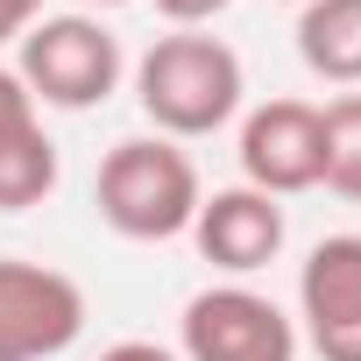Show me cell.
<instances>
[{"mask_svg":"<svg viewBox=\"0 0 361 361\" xmlns=\"http://www.w3.org/2000/svg\"><path fill=\"white\" fill-rule=\"evenodd\" d=\"M135 106L156 135L170 142H206L220 128L241 121L248 106V71H241V50L227 36H206V29H170L156 36L142 57H135Z\"/></svg>","mask_w":361,"mask_h":361,"instance_id":"6da1fadb","label":"cell"},{"mask_svg":"<svg viewBox=\"0 0 361 361\" xmlns=\"http://www.w3.org/2000/svg\"><path fill=\"white\" fill-rule=\"evenodd\" d=\"M199 163L185 142L170 135H128L99 156V177H92V206L99 220L121 234V241H177L192 234L199 220Z\"/></svg>","mask_w":361,"mask_h":361,"instance_id":"7a4b0ae2","label":"cell"},{"mask_svg":"<svg viewBox=\"0 0 361 361\" xmlns=\"http://www.w3.org/2000/svg\"><path fill=\"white\" fill-rule=\"evenodd\" d=\"M15 71L29 85L36 106H57V114H92L121 92L128 78V57H121V36L99 22V15H43L22 43H15Z\"/></svg>","mask_w":361,"mask_h":361,"instance_id":"3957f363","label":"cell"},{"mask_svg":"<svg viewBox=\"0 0 361 361\" xmlns=\"http://www.w3.org/2000/svg\"><path fill=\"white\" fill-rule=\"evenodd\" d=\"M298 319L255 283H206L185 298L177 361H298Z\"/></svg>","mask_w":361,"mask_h":361,"instance_id":"277c9868","label":"cell"},{"mask_svg":"<svg viewBox=\"0 0 361 361\" xmlns=\"http://www.w3.org/2000/svg\"><path fill=\"white\" fill-rule=\"evenodd\" d=\"M85 283L29 262V255H0V361H57L85 340Z\"/></svg>","mask_w":361,"mask_h":361,"instance_id":"5b68a950","label":"cell"},{"mask_svg":"<svg viewBox=\"0 0 361 361\" xmlns=\"http://www.w3.org/2000/svg\"><path fill=\"white\" fill-rule=\"evenodd\" d=\"M234 156H241V185L269 199L319 192L326 185V114L312 99H262L241 114Z\"/></svg>","mask_w":361,"mask_h":361,"instance_id":"8992f818","label":"cell"},{"mask_svg":"<svg viewBox=\"0 0 361 361\" xmlns=\"http://www.w3.org/2000/svg\"><path fill=\"white\" fill-rule=\"evenodd\" d=\"M298 340L319 361H361V234H326L298 269Z\"/></svg>","mask_w":361,"mask_h":361,"instance_id":"52a82bcc","label":"cell"},{"mask_svg":"<svg viewBox=\"0 0 361 361\" xmlns=\"http://www.w3.org/2000/svg\"><path fill=\"white\" fill-rule=\"evenodd\" d=\"M283 234H290V220H283V199H269V192H255V185H220V192H206L199 199V220H192V248L220 269V276H255V269H269L276 255H283Z\"/></svg>","mask_w":361,"mask_h":361,"instance_id":"ba28073f","label":"cell"},{"mask_svg":"<svg viewBox=\"0 0 361 361\" xmlns=\"http://www.w3.org/2000/svg\"><path fill=\"white\" fill-rule=\"evenodd\" d=\"M290 36H298V57L312 78L361 92V0H305Z\"/></svg>","mask_w":361,"mask_h":361,"instance_id":"9c48e42d","label":"cell"},{"mask_svg":"<svg viewBox=\"0 0 361 361\" xmlns=\"http://www.w3.org/2000/svg\"><path fill=\"white\" fill-rule=\"evenodd\" d=\"M57 177H64V156H57L50 128H43V121L15 128L8 142H0V213H29V206H43V199L57 192Z\"/></svg>","mask_w":361,"mask_h":361,"instance_id":"30bf717a","label":"cell"},{"mask_svg":"<svg viewBox=\"0 0 361 361\" xmlns=\"http://www.w3.org/2000/svg\"><path fill=\"white\" fill-rule=\"evenodd\" d=\"M319 114H326V192L361 206V92H340Z\"/></svg>","mask_w":361,"mask_h":361,"instance_id":"8fae6325","label":"cell"},{"mask_svg":"<svg viewBox=\"0 0 361 361\" xmlns=\"http://www.w3.org/2000/svg\"><path fill=\"white\" fill-rule=\"evenodd\" d=\"M29 121H43V106L29 99V85H22L15 64H0V142H8L15 128H29Z\"/></svg>","mask_w":361,"mask_h":361,"instance_id":"7c38bea8","label":"cell"},{"mask_svg":"<svg viewBox=\"0 0 361 361\" xmlns=\"http://www.w3.org/2000/svg\"><path fill=\"white\" fill-rule=\"evenodd\" d=\"M234 8V0H156V15L170 22V29H206V22H220Z\"/></svg>","mask_w":361,"mask_h":361,"instance_id":"4fadbf2b","label":"cell"},{"mask_svg":"<svg viewBox=\"0 0 361 361\" xmlns=\"http://www.w3.org/2000/svg\"><path fill=\"white\" fill-rule=\"evenodd\" d=\"M43 15H50V0H0V50H8V43H22Z\"/></svg>","mask_w":361,"mask_h":361,"instance_id":"5bb4252c","label":"cell"},{"mask_svg":"<svg viewBox=\"0 0 361 361\" xmlns=\"http://www.w3.org/2000/svg\"><path fill=\"white\" fill-rule=\"evenodd\" d=\"M99 361H177V347H156V340H114V347H99Z\"/></svg>","mask_w":361,"mask_h":361,"instance_id":"9a60e30c","label":"cell"},{"mask_svg":"<svg viewBox=\"0 0 361 361\" xmlns=\"http://www.w3.org/2000/svg\"><path fill=\"white\" fill-rule=\"evenodd\" d=\"M85 8H128V0H85Z\"/></svg>","mask_w":361,"mask_h":361,"instance_id":"2e32d148","label":"cell"},{"mask_svg":"<svg viewBox=\"0 0 361 361\" xmlns=\"http://www.w3.org/2000/svg\"><path fill=\"white\" fill-rule=\"evenodd\" d=\"M283 8H305V0H283Z\"/></svg>","mask_w":361,"mask_h":361,"instance_id":"e0dca14e","label":"cell"}]
</instances>
